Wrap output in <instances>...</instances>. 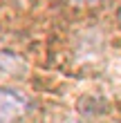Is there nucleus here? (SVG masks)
Listing matches in <instances>:
<instances>
[{"label": "nucleus", "mask_w": 121, "mask_h": 123, "mask_svg": "<svg viewBox=\"0 0 121 123\" xmlns=\"http://www.w3.org/2000/svg\"><path fill=\"white\" fill-rule=\"evenodd\" d=\"M29 98L11 87H0V123H18L29 112Z\"/></svg>", "instance_id": "nucleus-1"}, {"label": "nucleus", "mask_w": 121, "mask_h": 123, "mask_svg": "<svg viewBox=\"0 0 121 123\" xmlns=\"http://www.w3.org/2000/svg\"><path fill=\"white\" fill-rule=\"evenodd\" d=\"M70 2H74V5H94L99 0H70Z\"/></svg>", "instance_id": "nucleus-2"}, {"label": "nucleus", "mask_w": 121, "mask_h": 123, "mask_svg": "<svg viewBox=\"0 0 121 123\" xmlns=\"http://www.w3.org/2000/svg\"><path fill=\"white\" fill-rule=\"evenodd\" d=\"M119 23H121V9H119Z\"/></svg>", "instance_id": "nucleus-3"}, {"label": "nucleus", "mask_w": 121, "mask_h": 123, "mask_svg": "<svg viewBox=\"0 0 121 123\" xmlns=\"http://www.w3.org/2000/svg\"><path fill=\"white\" fill-rule=\"evenodd\" d=\"M72 123H76V121H72Z\"/></svg>", "instance_id": "nucleus-4"}]
</instances>
